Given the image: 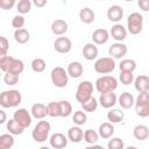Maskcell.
Instances as JSON below:
<instances>
[{
	"label": "cell",
	"instance_id": "f546056e",
	"mask_svg": "<svg viewBox=\"0 0 149 149\" xmlns=\"http://www.w3.org/2000/svg\"><path fill=\"white\" fill-rule=\"evenodd\" d=\"M6 127H7L8 133H10L12 135H21L24 130V128L21 125H19L14 119H9L6 123Z\"/></svg>",
	"mask_w": 149,
	"mask_h": 149
},
{
	"label": "cell",
	"instance_id": "8fae6325",
	"mask_svg": "<svg viewBox=\"0 0 149 149\" xmlns=\"http://www.w3.org/2000/svg\"><path fill=\"white\" fill-rule=\"evenodd\" d=\"M128 52V48L125 43L122 42H116L113 43L109 48H108V55L114 58V59H120L122 57H125Z\"/></svg>",
	"mask_w": 149,
	"mask_h": 149
},
{
	"label": "cell",
	"instance_id": "836d02e7",
	"mask_svg": "<svg viewBox=\"0 0 149 149\" xmlns=\"http://www.w3.org/2000/svg\"><path fill=\"white\" fill-rule=\"evenodd\" d=\"M72 114V105L68 100H61L59 101V116L66 118Z\"/></svg>",
	"mask_w": 149,
	"mask_h": 149
},
{
	"label": "cell",
	"instance_id": "cb8c5ba5",
	"mask_svg": "<svg viewBox=\"0 0 149 149\" xmlns=\"http://www.w3.org/2000/svg\"><path fill=\"white\" fill-rule=\"evenodd\" d=\"M84 136V130L80 128V126H73L70 127L68 130V140H70L73 143H79L83 140Z\"/></svg>",
	"mask_w": 149,
	"mask_h": 149
},
{
	"label": "cell",
	"instance_id": "484cf974",
	"mask_svg": "<svg viewBox=\"0 0 149 149\" xmlns=\"http://www.w3.org/2000/svg\"><path fill=\"white\" fill-rule=\"evenodd\" d=\"M133 135L139 141H146L149 136V128L144 125H137L133 129Z\"/></svg>",
	"mask_w": 149,
	"mask_h": 149
},
{
	"label": "cell",
	"instance_id": "1f68e13d",
	"mask_svg": "<svg viewBox=\"0 0 149 149\" xmlns=\"http://www.w3.org/2000/svg\"><path fill=\"white\" fill-rule=\"evenodd\" d=\"M80 105H81V108L84 109V112L92 113V112H94L98 108V100L92 95V97H90L86 101H84Z\"/></svg>",
	"mask_w": 149,
	"mask_h": 149
},
{
	"label": "cell",
	"instance_id": "f1b7e54d",
	"mask_svg": "<svg viewBox=\"0 0 149 149\" xmlns=\"http://www.w3.org/2000/svg\"><path fill=\"white\" fill-rule=\"evenodd\" d=\"M107 119H108V121L112 122V123L121 122V121H123V119H125V112H122V111L119 109V108H113V109H111V111L107 113Z\"/></svg>",
	"mask_w": 149,
	"mask_h": 149
},
{
	"label": "cell",
	"instance_id": "d6a6232c",
	"mask_svg": "<svg viewBox=\"0 0 149 149\" xmlns=\"http://www.w3.org/2000/svg\"><path fill=\"white\" fill-rule=\"evenodd\" d=\"M119 69L120 71H129V72H134L136 70V62L134 59H122L119 64Z\"/></svg>",
	"mask_w": 149,
	"mask_h": 149
},
{
	"label": "cell",
	"instance_id": "4dcf8cb0",
	"mask_svg": "<svg viewBox=\"0 0 149 149\" xmlns=\"http://www.w3.org/2000/svg\"><path fill=\"white\" fill-rule=\"evenodd\" d=\"M14 146V137L10 133L0 135V149H10Z\"/></svg>",
	"mask_w": 149,
	"mask_h": 149
},
{
	"label": "cell",
	"instance_id": "7402d4cb",
	"mask_svg": "<svg viewBox=\"0 0 149 149\" xmlns=\"http://www.w3.org/2000/svg\"><path fill=\"white\" fill-rule=\"evenodd\" d=\"M66 72H68V76L69 77H72V78H79L83 73H84V66L80 62H71L69 65H68V69H66Z\"/></svg>",
	"mask_w": 149,
	"mask_h": 149
},
{
	"label": "cell",
	"instance_id": "277c9868",
	"mask_svg": "<svg viewBox=\"0 0 149 149\" xmlns=\"http://www.w3.org/2000/svg\"><path fill=\"white\" fill-rule=\"evenodd\" d=\"M134 105H135L136 115H139L140 118L149 116V92L139 93Z\"/></svg>",
	"mask_w": 149,
	"mask_h": 149
},
{
	"label": "cell",
	"instance_id": "8992f818",
	"mask_svg": "<svg viewBox=\"0 0 149 149\" xmlns=\"http://www.w3.org/2000/svg\"><path fill=\"white\" fill-rule=\"evenodd\" d=\"M143 28V16L137 13L133 12L127 17V31L132 35H137L142 31Z\"/></svg>",
	"mask_w": 149,
	"mask_h": 149
},
{
	"label": "cell",
	"instance_id": "ac0fdd59",
	"mask_svg": "<svg viewBox=\"0 0 149 149\" xmlns=\"http://www.w3.org/2000/svg\"><path fill=\"white\" fill-rule=\"evenodd\" d=\"M68 28H69L68 22L62 20V19H56L51 23V31L54 35H57V36L64 35L68 31Z\"/></svg>",
	"mask_w": 149,
	"mask_h": 149
},
{
	"label": "cell",
	"instance_id": "d4e9b609",
	"mask_svg": "<svg viewBox=\"0 0 149 149\" xmlns=\"http://www.w3.org/2000/svg\"><path fill=\"white\" fill-rule=\"evenodd\" d=\"M98 134L101 139L107 140V139L112 137V135L114 134V126L112 125V122H102L99 126Z\"/></svg>",
	"mask_w": 149,
	"mask_h": 149
},
{
	"label": "cell",
	"instance_id": "60d3db41",
	"mask_svg": "<svg viewBox=\"0 0 149 149\" xmlns=\"http://www.w3.org/2000/svg\"><path fill=\"white\" fill-rule=\"evenodd\" d=\"M19 79H20V74H16V73L5 72V74H3V81L6 85H9V86L16 85L19 83Z\"/></svg>",
	"mask_w": 149,
	"mask_h": 149
},
{
	"label": "cell",
	"instance_id": "8d00e7d4",
	"mask_svg": "<svg viewBox=\"0 0 149 149\" xmlns=\"http://www.w3.org/2000/svg\"><path fill=\"white\" fill-rule=\"evenodd\" d=\"M31 1L30 0H19V2L16 3V9L21 15L28 14L31 10Z\"/></svg>",
	"mask_w": 149,
	"mask_h": 149
},
{
	"label": "cell",
	"instance_id": "ab89813d",
	"mask_svg": "<svg viewBox=\"0 0 149 149\" xmlns=\"http://www.w3.org/2000/svg\"><path fill=\"white\" fill-rule=\"evenodd\" d=\"M48 115L51 118H58L59 116V101H51L47 105Z\"/></svg>",
	"mask_w": 149,
	"mask_h": 149
},
{
	"label": "cell",
	"instance_id": "30bf717a",
	"mask_svg": "<svg viewBox=\"0 0 149 149\" xmlns=\"http://www.w3.org/2000/svg\"><path fill=\"white\" fill-rule=\"evenodd\" d=\"M13 119L19 123L21 125L24 129L28 128L30 125H31V120H33V116L30 114V112H28L26 108H19L14 112L13 114Z\"/></svg>",
	"mask_w": 149,
	"mask_h": 149
},
{
	"label": "cell",
	"instance_id": "d590c367",
	"mask_svg": "<svg viewBox=\"0 0 149 149\" xmlns=\"http://www.w3.org/2000/svg\"><path fill=\"white\" fill-rule=\"evenodd\" d=\"M30 66L33 69L34 72H37V73H41L45 70L47 68V63L43 58H34L30 63Z\"/></svg>",
	"mask_w": 149,
	"mask_h": 149
},
{
	"label": "cell",
	"instance_id": "44dd1931",
	"mask_svg": "<svg viewBox=\"0 0 149 149\" xmlns=\"http://www.w3.org/2000/svg\"><path fill=\"white\" fill-rule=\"evenodd\" d=\"M98 52H99V50H98V48H97V45L94 43H86V44H84L83 50H81V54H83L84 58L87 59V61L95 59L98 57Z\"/></svg>",
	"mask_w": 149,
	"mask_h": 149
},
{
	"label": "cell",
	"instance_id": "bcb514c9",
	"mask_svg": "<svg viewBox=\"0 0 149 149\" xmlns=\"http://www.w3.org/2000/svg\"><path fill=\"white\" fill-rule=\"evenodd\" d=\"M137 6L143 12H148V9H149V0H139L137 1Z\"/></svg>",
	"mask_w": 149,
	"mask_h": 149
},
{
	"label": "cell",
	"instance_id": "f6af8a7d",
	"mask_svg": "<svg viewBox=\"0 0 149 149\" xmlns=\"http://www.w3.org/2000/svg\"><path fill=\"white\" fill-rule=\"evenodd\" d=\"M15 1L14 0H0V8L3 10H9L14 7Z\"/></svg>",
	"mask_w": 149,
	"mask_h": 149
},
{
	"label": "cell",
	"instance_id": "f907efd6",
	"mask_svg": "<svg viewBox=\"0 0 149 149\" xmlns=\"http://www.w3.org/2000/svg\"><path fill=\"white\" fill-rule=\"evenodd\" d=\"M0 78H1V72H0Z\"/></svg>",
	"mask_w": 149,
	"mask_h": 149
},
{
	"label": "cell",
	"instance_id": "2e32d148",
	"mask_svg": "<svg viewBox=\"0 0 149 149\" xmlns=\"http://www.w3.org/2000/svg\"><path fill=\"white\" fill-rule=\"evenodd\" d=\"M30 114L33 118L42 120L48 115V109H47V105L42 104V102H36L31 106L30 108Z\"/></svg>",
	"mask_w": 149,
	"mask_h": 149
},
{
	"label": "cell",
	"instance_id": "e575fe53",
	"mask_svg": "<svg viewBox=\"0 0 149 149\" xmlns=\"http://www.w3.org/2000/svg\"><path fill=\"white\" fill-rule=\"evenodd\" d=\"M83 139H84V141H85L86 143H88V144H94V143H97L98 140H99V134H98L95 130H93V129H86V130L84 132Z\"/></svg>",
	"mask_w": 149,
	"mask_h": 149
},
{
	"label": "cell",
	"instance_id": "7c38bea8",
	"mask_svg": "<svg viewBox=\"0 0 149 149\" xmlns=\"http://www.w3.org/2000/svg\"><path fill=\"white\" fill-rule=\"evenodd\" d=\"M54 48L58 54H68L72 48L71 40L69 37H65V36L62 35V36H59L55 40Z\"/></svg>",
	"mask_w": 149,
	"mask_h": 149
},
{
	"label": "cell",
	"instance_id": "816d5d0a",
	"mask_svg": "<svg viewBox=\"0 0 149 149\" xmlns=\"http://www.w3.org/2000/svg\"><path fill=\"white\" fill-rule=\"evenodd\" d=\"M14 1H15V2H16V1H17V0H14Z\"/></svg>",
	"mask_w": 149,
	"mask_h": 149
},
{
	"label": "cell",
	"instance_id": "9c48e42d",
	"mask_svg": "<svg viewBox=\"0 0 149 149\" xmlns=\"http://www.w3.org/2000/svg\"><path fill=\"white\" fill-rule=\"evenodd\" d=\"M92 93H93V84L90 80H83L78 84L76 91V100L79 104H83L90 97H92Z\"/></svg>",
	"mask_w": 149,
	"mask_h": 149
},
{
	"label": "cell",
	"instance_id": "f35d334b",
	"mask_svg": "<svg viewBox=\"0 0 149 149\" xmlns=\"http://www.w3.org/2000/svg\"><path fill=\"white\" fill-rule=\"evenodd\" d=\"M72 121H73L74 125H77V126H83V125H85L86 121H87V115H86L85 112L78 109V111H76V112L73 113V115H72Z\"/></svg>",
	"mask_w": 149,
	"mask_h": 149
},
{
	"label": "cell",
	"instance_id": "5b68a950",
	"mask_svg": "<svg viewBox=\"0 0 149 149\" xmlns=\"http://www.w3.org/2000/svg\"><path fill=\"white\" fill-rule=\"evenodd\" d=\"M95 88L99 93L115 91L118 88V80L113 76H102L95 80Z\"/></svg>",
	"mask_w": 149,
	"mask_h": 149
},
{
	"label": "cell",
	"instance_id": "6da1fadb",
	"mask_svg": "<svg viewBox=\"0 0 149 149\" xmlns=\"http://www.w3.org/2000/svg\"><path fill=\"white\" fill-rule=\"evenodd\" d=\"M22 95L19 90H6L0 93V106L3 108L16 107L21 104Z\"/></svg>",
	"mask_w": 149,
	"mask_h": 149
},
{
	"label": "cell",
	"instance_id": "ee69618b",
	"mask_svg": "<svg viewBox=\"0 0 149 149\" xmlns=\"http://www.w3.org/2000/svg\"><path fill=\"white\" fill-rule=\"evenodd\" d=\"M24 23H26V19H24V16L21 15V14L15 15V16L13 17V20H12V26H13V28H15V29L23 28Z\"/></svg>",
	"mask_w": 149,
	"mask_h": 149
},
{
	"label": "cell",
	"instance_id": "7a4b0ae2",
	"mask_svg": "<svg viewBox=\"0 0 149 149\" xmlns=\"http://www.w3.org/2000/svg\"><path fill=\"white\" fill-rule=\"evenodd\" d=\"M0 70L3 71V72H12V73L21 74L24 70V63L19 58L7 56L0 63Z\"/></svg>",
	"mask_w": 149,
	"mask_h": 149
},
{
	"label": "cell",
	"instance_id": "3957f363",
	"mask_svg": "<svg viewBox=\"0 0 149 149\" xmlns=\"http://www.w3.org/2000/svg\"><path fill=\"white\" fill-rule=\"evenodd\" d=\"M51 126L48 121H38L36 123V126L34 127L33 132H31V137L35 142L37 143H43L49 139V133H50Z\"/></svg>",
	"mask_w": 149,
	"mask_h": 149
},
{
	"label": "cell",
	"instance_id": "7dc6e473",
	"mask_svg": "<svg viewBox=\"0 0 149 149\" xmlns=\"http://www.w3.org/2000/svg\"><path fill=\"white\" fill-rule=\"evenodd\" d=\"M48 0H31V3H34L37 8H43L44 6H47Z\"/></svg>",
	"mask_w": 149,
	"mask_h": 149
},
{
	"label": "cell",
	"instance_id": "5bb4252c",
	"mask_svg": "<svg viewBox=\"0 0 149 149\" xmlns=\"http://www.w3.org/2000/svg\"><path fill=\"white\" fill-rule=\"evenodd\" d=\"M50 146L55 149H63L68 146V137L62 133H54L50 139Z\"/></svg>",
	"mask_w": 149,
	"mask_h": 149
},
{
	"label": "cell",
	"instance_id": "4fadbf2b",
	"mask_svg": "<svg viewBox=\"0 0 149 149\" xmlns=\"http://www.w3.org/2000/svg\"><path fill=\"white\" fill-rule=\"evenodd\" d=\"M116 101H118V98H116V94L114 93V91L100 93L99 104L104 108H111V107H113L116 104Z\"/></svg>",
	"mask_w": 149,
	"mask_h": 149
},
{
	"label": "cell",
	"instance_id": "9a60e30c",
	"mask_svg": "<svg viewBox=\"0 0 149 149\" xmlns=\"http://www.w3.org/2000/svg\"><path fill=\"white\" fill-rule=\"evenodd\" d=\"M109 34H111L112 38L115 40L116 42H122L123 40H126L128 31H127V29H126L122 24L116 23V24H114V26L111 28Z\"/></svg>",
	"mask_w": 149,
	"mask_h": 149
},
{
	"label": "cell",
	"instance_id": "52a82bcc",
	"mask_svg": "<svg viewBox=\"0 0 149 149\" xmlns=\"http://www.w3.org/2000/svg\"><path fill=\"white\" fill-rule=\"evenodd\" d=\"M50 78H51V81L52 84L56 86V87H65L69 83V76H68V72L65 71L64 68L62 66H56L51 70L50 72Z\"/></svg>",
	"mask_w": 149,
	"mask_h": 149
},
{
	"label": "cell",
	"instance_id": "c3c4849f",
	"mask_svg": "<svg viewBox=\"0 0 149 149\" xmlns=\"http://www.w3.org/2000/svg\"><path fill=\"white\" fill-rule=\"evenodd\" d=\"M6 121H7V114H6V112H5V111L0 109V125L5 123Z\"/></svg>",
	"mask_w": 149,
	"mask_h": 149
},
{
	"label": "cell",
	"instance_id": "74e56055",
	"mask_svg": "<svg viewBox=\"0 0 149 149\" xmlns=\"http://www.w3.org/2000/svg\"><path fill=\"white\" fill-rule=\"evenodd\" d=\"M9 42L5 36H0V63L8 56Z\"/></svg>",
	"mask_w": 149,
	"mask_h": 149
},
{
	"label": "cell",
	"instance_id": "7bdbcfd3",
	"mask_svg": "<svg viewBox=\"0 0 149 149\" xmlns=\"http://www.w3.org/2000/svg\"><path fill=\"white\" fill-rule=\"evenodd\" d=\"M107 147H108V149H123L125 148V142L120 137H113L108 141Z\"/></svg>",
	"mask_w": 149,
	"mask_h": 149
},
{
	"label": "cell",
	"instance_id": "b9f144b4",
	"mask_svg": "<svg viewBox=\"0 0 149 149\" xmlns=\"http://www.w3.org/2000/svg\"><path fill=\"white\" fill-rule=\"evenodd\" d=\"M119 79H120L121 84L130 85L134 81V74H133V72H129V71H120Z\"/></svg>",
	"mask_w": 149,
	"mask_h": 149
},
{
	"label": "cell",
	"instance_id": "ffe728a7",
	"mask_svg": "<svg viewBox=\"0 0 149 149\" xmlns=\"http://www.w3.org/2000/svg\"><path fill=\"white\" fill-rule=\"evenodd\" d=\"M116 102L121 106V108L129 109V108H132L134 106L135 98H134V95L130 92H123V93L120 94V97H119V99H118Z\"/></svg>",
	"mask_w": 149,
	"mask_h": 149
},
{
	"label": "cell",
	"instance_id": "d6986e66",
	"mask_svg": "<svg viewBox=\"0 0 149 149\" xmlns=\"http://www.w3.org/2000/svg\"><path fill=\"white\" fill-rule=\"evenodd\" d=\"M134 86L139 93L149 92V78H148V76L140 74L136 78H134Z\"/></svg>",
	"mask_w": 149,
	"mask_h": 149
},
{
	"label": "cell",
	"instance_id": "83f0119b",
	"mask_svg": "<svg viewBox=\"0 0 149 149\" xmlns=\"http://www.w3.org/2000/svg\"><path fill=\"white\" fill-rule=\"evenodd\" d=\"M30 38V34L26 28H19L15 29L14 31V40L19 43V44H24L29 41Z\"/></svg>",
	"mask_w": 149,
	"mask_h": 149
},
{
	"label": "cell",
	"instance_id": "4316f807",
	"mask_svg": "<svg viewBox=\"0 0 149 149\" xmlns=\"http://www.w3.org/2000/svg\"><path fill=\"white\" fill-rule=\"evenodd\" d=\"M79 19H80L81 22H84L86 24H90V23H92L94 21L95 14H94L93 9H91L90 7H84L79 12Z\"/></svg>",
	"mask_w": 149,
	"mask_h": 149
},
{
	"label": "cell",
	"instance_id": "e0dca14e",
	"mask_svg": "<svg viewBox=\"0 0 149 149\" xmlns=\"http://www.w3.org/2000/svg\"><path fill=\"white\" fill-rule=\"evenodd\" d=\"M123 17V9L119 5H113L107 9V19L112 22H119Z\"/></svg>",
	"mask_w": 149,
	"mask_h": 149
},
{
	"label": "cell",
	"instance_id": "ba28073f",
	"mask_svg": "<svg viewBox=\"0 0 149 149\" xmlns=\"http://www.w3.org/2000/svg\"><path fill=\"white\" fill-rule=\"evenodd\" d=\"M115 61L112 57H101L98 58L94 63V70L95 72L100 74H107L115 70Z\"/></svg>",
	"mask_w": 149,
	"mask_h": 149
},
{
	"label": "cell",
	"instance_id": "603a6c76",
	"mask_svg": "<svg viewBox=\"0 0 149 149\" xmlns=\"http://www.w3.org/2000/svg\"><path fill=\"white\" fill-rule=\"evenodd\" d=\"M109 38V33L104 29V28H99V29H95L92 34V40H93V43L94 44H105Z\"/></svg>",
	"mask_w": 149,
	"mask_h": 149
},
{
	"label": "cell",
	"instance_id": "681fc988",
	"mask_svg": "<svg viewBox=\"0 0 149 149\" xmlns=\"http://www.w3.org/2000/svg\"><path fill=\"white\" fill-rule=\"evenodd\" d=\"M125 1H127V2H132L133 0H125Z\"/></svg>",
	"mask_w": 149,
	"mask_h": 149
}]
</instances>
